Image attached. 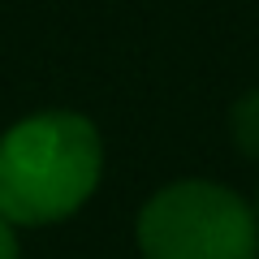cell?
<instances>
[{"label":"cell","mask_w":259,"mask_h":259,"mask_svg":"<svg viewBox=\"0 0 259 259\" xmlns=\"http://www.w3.org/2000/svg\"><path fill=\"white\" fill-rule=\"evenodd\" d=\"M0 259H18V238H13V225L0 216Z\"/></svg>","instance_id":"4"},{"label":"cell","mask_w":259,"mask_h":259,"mask_svg":"<svg viewBox=\"0 0 259 259\" xmlns=\"http://www.w3.org/2000/svg\"><path fill=\"white\" fill-rule=\"evenodd\" d=\"M104 147L78 112H39L0 139V216L52 225L74 216L100 186Z\"/></svg>","instance_id":"1"},{"label":"cell","mask_w":259,"mask_h":259,"mask_svg":"<svg viewBox=\"0 0 259 259\" xmlns=\"http://www.w3.org/2000/svg\"><path fill=\"white\" fill-rule=\"evenodd\" d=\"M139 246L147 259H255L259 216L216 182H173L143 207Z\"/></svg>","instance_id":"2"},{"label":"cell","mask_w":259,"mask_h":259,"mask_svg":"<svg viewBox=\"0 0 259 259\" xmlns=\"http://www.w3.org/2000/svg\"><path fill=\"white\" fill-rule=\"evenodd\" d=\"M255 216H259V212H255Z\"/></svg>","instance_id":"5"},{"label":"cell","mask_w":259,"mask_h":259,"mask_svg":"<svg viewBox=\"0 0 259 259\" xmlns=\"http://www.w3.org/2000/svg\"><path fill=\"white\" fill-rule=\"evenodd\" d=\"M229 125H233V139H238V147L246 151V156H259V91L233 104Z\"/></svg>","instance_id":"3"}]
</instances>
